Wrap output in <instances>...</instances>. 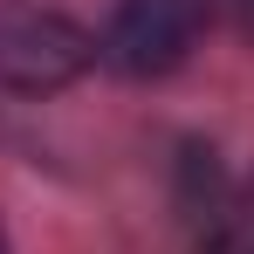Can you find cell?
Segmentation results:
<instances>
[{"label": "cell", "instance_id": "obj_1", "mask_svg": "<svg viewBox=\"0 0 254 254\" xmlns=\"http://www.w3.org/2000/svg\"><path fill=\"white\" fill-rule=\"evenodd\" d=\"M96 62V35L69 14L35 7V0H0V89L14 96H48L69 89Z\"/></svg>", "mask_w": 254, "mask_h": 254}, {"label": "cell", "instance_id": "obj_2", "mask_svg": "<svg viewBox=\"0 0 254 254\" xmlns=\"http://www.w3.org/2000/svg\"><path fill=\"white\" fill-rule=\"evenodd\" d=\"M206 35V0H117L103 55L124 76H172Z\"/></svg>", "mask_w": 254, "mask_h": 254}, {"label": "cell", "instance_id": "obj_3", "mask_svg": "<svg viewBox=\"0 0 254 254\" xmlns=\"http://www.w3.org/2000/svg\"><path fill=\"white\" fill-rule=\"evenodd\" d=\"M199 254H254V179H241L234 192L206 199V234Z\"/></svg>", "mask_w": 254, "mask_h": 254}, {"label": "cell", "instance_id": "obj_4", "mask_svg": "<svg viewBox=\"0 0 254 254\" xmlns=\"http://www.w3.org/2000/svg\"><path fill=\"white\" fill-rule=\"evenodd\" d=\"M227 14H234V28L254 42V0H227Z\"/></svg>", "mask_w": 254, "mask_h": 254}, {"label": "cell", "instance_id": "obj_5", "mask_svg": "<svg viewBox=\"0 0 254 254\" xmlns=\"http://www.w3.org/2000/svg\"><path fill=\"white\" fill-rule=\"evenodd\" d=\"M0 254H7V234H0Z\"/></svg>", "mask_w": 254, "mask_h": 254}]
</instances>
